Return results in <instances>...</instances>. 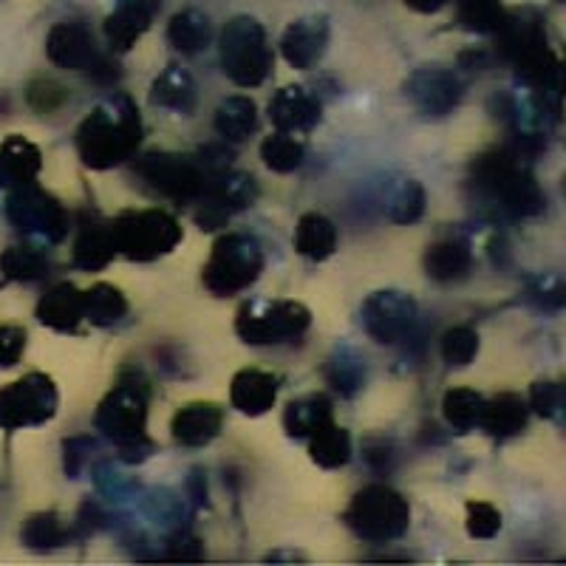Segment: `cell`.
Here are the masks:
<instances>
[{
	"label": "cell",
	"mask_w": 566,
	"mask_h": 566,
	"mask_svg": "<svg viewBox=\"0 0 566 566\" xmlns=\"http://www.w3.org/2000/svg\"><path fill=\"white\" fill-rule=\"evenodd\" d=\"M116 244H114V232L105 224H83L77 241H74V264L80 270H105V266L114 261Z\"/></svg>",
	"instance_id": "obj_27"
},
{
	"label": "cell",
	"mask_w": 566,
	"mask_h": 566,
	"mask_svg": "<svg viewBox=\"0 0 566 566\" xmlns=\"http://www.w3.org/2000/svg\"><path fill=\"white\" fill-rule=\"evenodd\" d=\"M219 54L224 74L241 88H255L270 77L272 49L255 18H232L219 38Z\"/></svg>",
	"instance_id": "obj_3"
},
{
	"label": "cell",
	"mask_w": 566,
	"mask_h": 566,
	"mask_svg": "<svg viewBox=\"0 0 566 566\" xmlns=\"http://www.w3.org/2000/svg\"><path fill=\"white\" fill-rule=\"evenodd\" d=\"M346 524L374 544H388L406 535L411 524V507L397 490L386 484H371L354 495L346 510Z\"/></svg>",
	"instance_id": "obj_5"
},
{
	"label": "cell",
	"mask_w": 566,
	"mask_h": 566,
	"mask_svg": "<svg viewBox=\"0 0 566 566\" xmlns=\"http://www.w3.org/2000/svg\"><path fill=\"white\" fill-rule=\"evenodd\" d=\"M328 45V20L323 14L295 20L281 38L283 60L297 71L315 69L323 60Z\"/></svg>",
	"instance_id": "obj_16"
},
{
	"label": "cell",
	"mask_w": 566,
	"mask_h": 566,
	"mask_svg": "<svg viewBox=\"0 0 566 566\" xmlns=\"http://www.w3.org/2000/svg\"><path fill=\"white\" fill-rule=\"evenodd\" d=\"M468 535L470 538H493L502 530V513L488 502H468Z\"/></svg>",
	"instance_id": "obj_42"
},
{
	"label": "cell",
	"mask_w": 566,
	"mask_h": 566,
	"mask_svg": "<svg viewBox=\"0 0 566 566\" xmlns=\"http://www.w3.org/2000/svg\"><path fill=\"white\" fill-rule=\"evenodd\" d=\"M7 216L20 232L57 244L69 235V216L54 196L34 185L18 187L7 199Z\"/></svg>",
	"instance_id": "obj_11"
},
{
	"label": "cell",
	"mask_w": 566,
	"mask_h": 566,
	"mask_svg": "<svg viewBox=\"0 0 566 566\" xmlns=\"http://www.w3.org/2000/svg\"><path fill=\"white\" fill-rule=\"evenodd\" d=\"M136 176L154 190L174 201H199L210 185V174L201 168L199 156L148 154L136 161Z\"/></svg>",
	"instance_id": "obj_8"
},
{
	"label": "cell",
	"mask_w": 566,
	"mask_h": 566,
	"mask_svg": "<svg viewBox=\"0 0 566 566\" xmlns=\"http://www.w3.org/2000/svg\"><path fill=\"white\" fill-rule=\"evenodd\" d=\"M332 422V402L323 394H312L290 402L283 411V428L292 439H310L321 431L323 424Z\"/></svg>",
	"instance_id": "obj_25"
},
{
	"label": "cell",
	"mask_w": 566,
	"mask_h": 566,
	"mask_svg": "<svg viewBox=\"0 0 566 566\" xmlns=\"http://www.w3.org/2000/svg\"><path fill=\"white\" fill-rule=\"evenodd\" d=\"M221 424H224V413L219 406L212 402H190V406L179 408L174 417V439L187 448H201V444H210L212 439L221 433Z\"/></svg>",
	"instance_id": "obj_19"
},
{
	"label": "cell",
	"mask_w": 566,
	"mask_h": 566,
	"mask_svg": "<svg viewBox=\"0 0 566 566\" xmlns=\"http://www.w3.org/2000/svg\"><path fill=\"white\" fill-rule=\"evenodd\" d=\"M168 547H170L168 558H176V560H199L201 558L199 538H193V535L185 533V530H176V535L170 538Z\"/></svg>",
	"instance_id": "obj_46"
},
{
	"label": "cell",
	"mask_w": 566,
	"mask_h": 566,
	"mask_svg": "<svg viewBox=\"0 0 566 566\" xmlns=\"http://www.w3.org/2000/svg\"><path fill=\"white\" fill-rule=\"evenodd\" d=\"M479 354V335L468 326L448 328L442 335V357L448 366H468Z\"/></svg>",
	"instance_id": "obj_40"
},
{
	"label": "cell",
	"mask_w": 566,
	"mask_h": 566,
	"mask_svg": "<svg viewBox=\"0 0 566 566\" xmlns=\"http://www.w3.org/2000/svg\"><path fill=\"white\" fill-rule=\"evenodd\" d=\"M258 199V181L255 176L239 174V170H224V174L212 176L210 185H207L205 196L199 199V224L207 230H216V227L224 224L232 212L247 210L250 205H255Z\"/></svg>",
	"instance_id": "obj_13"
},
{
	"label": "cell",
	"mask_w": 566,
	"mask_h": 566,
	"mask_svg": "<svg viewBox=\"0 0 566 566\" xmlns=\"http://www.w3.org/2000/svg\"><path fill=\"white\" fill-rule=\"evenodd\" d=\"M168 40L181 54H196L210 43V20L199 9H185L168 23Z\"/></svg>",
	"instance_id": "obj_31"
},
{
	"label": "cell",
	"mask_w": 566,
	"mask_h": 566,
	"mask_svg": "<svg viewBox=\"0 0 566 566\" xmlns=\"http://www.w3.org/2000/svg\"><path fill=\"white\" fill-rule=\"evenodd\" d=\"M457 9L459 23L479 34H495L507 18L499 0H457Z\"/></svg>",
	"instance_id": "obj_37"
},
{
	"label": "cell",
	"mask_w": 566,
	"mask_h": 566,
	"mask_svg": "<svg viewBox=\"0 0 566 566\" xmlns=\"http://www.w3.org/2000/svg\"><path fill=\"white\" fill-rule=\"evenodd\" d=\"M83 312L85 321H91L94 326H114L128 312V301L111 283H97L88 292H83Z\"/></svg>",
	"instance_id": "obj_32"
},
{
	"label": "cell",
	"mask_w": 566,
	"mask_h": 566,
	"mask_svg": "<svg viewBox=\"0 0 566 566\" xmlns=\"http://www.w3.org/2000/svg\"><path fill=\"white\" fill-rule=\"evenodd\" d=\"M161 0H116L114 12L105 18V40L114 52H128L148 32Z\"/></svg>",
	"instance_id": "obj_18"
},
{
	"label": "cell",
	"mask_w": 566,
	"mask_h": 566,
	"mask_svg": "<svg viewBox=\"0 0 566 566\" xmlns=\"http://www.w3.org/2000/svg\"><path fill=\"white\" fill-rule=\"evenodd\" d=\"M258 108L250 97H227L216 108V130L230 142H241L255 130Z\"/></svg>",
	"instance_id": "obj_33"
},
{
	"label": "cell",
	"mask_w": 566,
	"mask_h": 566,
	"mask_svg": "<svg viewBox=\"0 0 566 566\" xmlns=\"http://www.w3.org/2000/svg\"><path fill=\"white\" fill-rule=\"evenodd\" d=\"M91 448V439H71L65 442V470L69 476H77L80 464L85 462V451Z\"/></svg>",
	"instance_id": "obj_48"
},
{
	"label": "cell",
	"mask_w": 566,
	"mask_h": 566,
	"mask_svg": "<svg viewBox=\"0 0 566 566\" xmlns=\"http://www.w3.org/2000/svg\"><path fill=\"white\" fill-rule=\"evenodd\" d=\"M196 99H199L196 80L179 65H168L150 85V103L176 111V114H190L196 108Z\"/></svg>",
	"instance_id": "obj_23"
},
{
	"label": "cell",
	"mask_w": 566,
	"mask_h": 566,
	"mask_svg": "<svg viewBox=\"0 0 566 566\" xmlns=\"http://www.w3.org/2000/svg\"><path fill=\"white\" fill-rule=\"evenodd\" d=\"M406 94L413 108L422 111V114L444 116L462 103L464 85L448 69H419L408 77Z\"/></svg>",
	"instance_id": "obj_15"
},
{
	"label": "cell",
	"mask_w": 566,
	"mask_h": 566,
	"mask_svg": "<svg viewBox=\"0 0 566 566\" xmlns=\"http://www.w3.org/2000/svg\"><path fill=\"white\" fill-rule=\"evenodd\" d=\"M473 181L490 199L499 201L513 219H533L544 212V193L513 150H490L473 161Z\"/></svg>",
	"instance_id": "obj_2"
},
{
	"label": "cell",
	"mask_w": 566,
	"mask_h": 566,
	"mask_svg": "<svg viewBox=\"0 0 566 566\" xmlns=\"http://www.w3.org/2000/svg\"><path fill=\"white\" fill-rule=\"evenodd\" d=\"M310 453L312 462L321 464V468H343L352 459V437H348L346 428L335 424V419H332L315 437H310Z\"/></svg>",
	"instance_id": "obj_30"
},
{
	"label": "cell",
	"mask_w": 566,
	"mask_h": 566,
	"mask_svg": "<svg viewBox=\"0 0 566 566\" xmlns=\"http://www.w3.org/2000/svg\"><path fill=\"white\" fill-rule=\"evenodd\" d=\"M470 270V250L462 241H439L424 252V272L433 281H457Z\"/></svg>",
	"instance_id": "obj_34"
},
{
	"label": "cell",
	"mask_w": 566,
	"mask_h": 566,
	"mask_svg": "<svg viewBox=\"0 0 566 566\" xmlns=\"http://www.w3.org/2000/svg\"><path fill=\"white\" fill-rule=\"evenodd\" d=\"M27 352V332L20 326H0V368H9Z\"/></svg>",
	"instance_id": "obj_45"
},
{
	"label": "cell",
	"mask_w": 566,
	"mask_h": 566,
	"mask_svg": "<svg viewBox=\"0 0 566 566\" xmlns=\"http://www.w3.org/2000/svg\"><path fill=\"white\" fill-rule=\"evenodd\" d=\"M57 413V388L45 374H29L12 386L0 388V428L20 431L43 424Z\"/></svg>",
	"instance_id": "obj_9"
},
{
	"label": "cell",
	"mask_w": 566,
	"mask_h": 566,
	"mask_svg": "<svg viewBox=\"0 0 566 566\" xmlns=\"http://www.w3.org/2000/svg\"><path fill=\"white\" fill-rule=\"evenodd\" d=\"M116 252L130 261H156L168 255L181 241L179 221L165 210H134L123 212L111 224Z\"/></svg>",
	"instance_id": "obj_6"
},
{
	"label": "cell",
	"mask_w": 566,
	"mask_h": 566,
	"mask_svg": "<svg viewBox=\"0 0 566 566\" xmlns=\"http://www.w3.org/2000/svg\"><path fill=\"white\" fill-rule=\"evenodd\" d=\"M0 272L12 281H38L49 272V261L43 252L32 250V247H9L0 255Z\"/></svg>",
	"instance_id": "obj_39"
},
{
	"label": "cell",
	"mask_w": 566,
	"mask_h": 566,
	"mask_svg": "<svg viewBox=\"0 0 566 566\" xmlns=\"http://www.w3.org/2000/svg\"><path fill=\"white\" fill-rule=\"evenodd\" d=\"M527 402L518 394H499L493 399H484L479 424L490 437H515V433H522L527 428Z\"/></svg>",
	"instance_id": "obj_24"
},
{
	"label": "cell",
	"mask_w": 566,
	"mask_h": 566,
	"mask_svg": "<svg viewBox=\"0 0 566 566\" xmlns=\"http://www.w3.org/2000/svg\"><path fill=\"white\" fill-rule=\"evenodd\" d=\"M230 399L244 417H261L275 406L277 380L261 368H244L232 377Z\"/></svg>",
	"instance_id": "obj_20"
},
{
	"label": "cell",
	"mask_w": 566,
	"mask_h": 566,
	"mask_svg": "<svg viewBox=\"0 0 566 566\" xmlns=\"http://www.w3.org/2000/svg\"><path fill=\"white\" fill-rule=\"evenodd\" d=\"M270 119L283 134H306L321 123V99L303 85H283L270 99Z\"/></svg>",
	"instance_id": "obj_17"
},
{
	"label": "cell",
	"mask_w": 566,
	"mask_h": 566,
	"mask_svg": "<svg viewBox=\"0 0 566 566\" xmlns=\"http://www.w3.org/2000/svg\"><path fill=\"white\" fill-rule=\"evenodd\" d=\"M97 428L119 448L148 442V391L136 382H119L99 406Z\"/></svg>",
	"instance_id": "obj_10"
},
{
	"label": "cell",
	"mask_w": 566,
	"mask_h": 566,
	"mask_svg": "<svg viewBox=\"0 0 566 566\" xmlns=\"http://www.w3.org/2000/svg\"><path fill=\"white\" fill-rule=\"evenodd\" d=\"M312 312L295 301H255L239 312L235 332L250 346L297 340L310 328Z\"/></svg>",
	"instance_id": "obj_7"
},
{
	"label": "cell",
	"mask_w": 566,
	"mask_h": 566,
	"mask_svg": "<svg viewBox=\"0 0 566 566\" xmlns=\"http://www.w3.org/2000/svg\"><path fill=\"white\" fill-rule=\"evenodd\" d=\"M530 297H533L538 306H544V310H560L566 301L564 281H560L558 275L538 277V281L533 283V290H530Z\"/></svg>",
	"instance_id": "obj_44"
},
{
	"label": "cell",
	"mask_w": 566,
	"mask_h": 566,
	"mask_svg": "<svg viewBox=\"0 0 566 566\" xmlns=\"http://www.w3.org/2000/svg\"><path fill=\"white\" fill-rule=\"evenodd\" d=\"M65 97H69V94H65L57 83H52V80H38V83L29 85V105H32L34 111H43V114L57 111L60 105L65 103Z\"/></svg>",
	"instance_id": "obj_43"
},
{
	"label": "cell",
	"mask_w": 566,
	"mask_h": 566,
	"mask_svg": "<svg viewBox=\"0 0 566 566\" xmlns=\"http://www.w3.org/2000/svg\"><path fill=\"white\" fill-rule=\"evenodd\" d=\"M326 380L340 397H357L366 386V360L352 346H337L326 363Z\"/></svg>",
	"instance_id": "obj_29"
},
{
	"label": "cell",
	"mask_w": 566,
	"mask_h": 566,
	"mask_svg": "<svg viewBox=\"0 0 566 566\" xmlns=\"http://www.w3.org/2000/svg\"><path fill=\"white\" fill-rule=\"evenodd\" d=\"M264 272V250L252 235L230 232L216 241L205 264V286L212 295L227 297L250 290Z\"/></svg>",
	"instance_id": "obj_4"
},
{
	"label": "cell",
	"mask_w": 566,
	"mask_h": 566,
	"mask_svg": "<svg viewBox=\"0 0 566 566\" xmlns=\"http://www.w3.org/2000/svg\"><path fill=\"white\" fill-rule=\"evenodd\" d=\"M402 3L419 14H437L439 9L448 7V0H402Z\"/></svg>",
	"instance_id": "obj_49"
},
{
	"label": "cell",
	"mask_w": 566,
	"mask_h": 566,
	"mask_svg": "<svg viewBox=\"0 0 566 566\" xmlns=\"http://www.w3.org/2000/svg\"><path fill=\"white\" fill-rule=\"evenodd\" d=\"M38 317L43 326L54 328V332H74L80 321H85L83 292L71 283H60L45 292L43 301L38 303Z\"/></svg>",
	"instance_id": "obj_22"
},
{
	"label": "cell",
	"mask_w": 566,
	"mask_h": 566,
	"mask_svg": "<svg viewBox=\"0 0 566 566\" xmlns=\"http://www.w3.org/2000/svg\"><path fill=\"white\" fill-rule=\"evenodd\" d=\"M424 187L417 179H394L382 193V210L397 224H413L424 212Z\"/></svg>",
	"instance_id": "obj_28"
},
{
	"label": "cell",
	"mask_w": 566,
	"mask_h": 566,
	"mask_svg": "<svg viewBox=\"0 0 566 566\" xmlns=\"http://www.w3.org/2000/svg\"><path fill=\"white\" fill-rule=\"evenodd\" d=\"M360 317L371 340L399 343L406 335H411L413 323H417V301L397 290L374 292L363 303Z\"/></svg>",
	"instance_id": "obj_12"
},
{
	"label": "cell",
	"mask_w": 566,
	"mask_h": 566,
	"mask_svg": "<svg viewBox=\"0 0 566 566\" xmlns=\"http://www.w3.org/2000/svg\"><path fill=\"white\" fill-rule=\"evenodd\" d=\"M40 168H43V156L27 136L12 134L0 145V185H34Z\"/></svg>",
	"instance_id": "obj_21"
},
{
	"label": "cell",
	"mask_w": 566,
	"mask_h": 566,
	"mask_svg": "<svg viewBox=\"0 0 566 566\" xmlns=\"http://www.w3.org/2000/svg\"><path fill=\"white\" fill-rule=\"evenodd\" d=\"M484 399L482 394H476L473 388H451L442 399V413L444 422L457 428V431H470L476 428L479 419H482Z\"/></svg>",
	"instance_id": "obj_36"
},
{
	"label": "cell",
	"mask_w": 566,
	"mask_h": 566,
	"mask_svg": "<svg viewBox=\"0 0 566 566\" xmlns=\"http://www.w3.org/2000/svg\"><path fill=\"white\" fill-rule=\"evenodd\" d=\"M337 247L335 224L321 212H306L295 227V250L310 261H326Z\"/></svg>",
	"instance_id": "obj_26"
},
{
	"label": "cell",
	"mask_w": 566,
	"mask_h": 566,
	"mask_svg": "<svg viewBox=\"0 0 566 566\" xmlns=\"http://www.w3.org/2000/svg\"><path fill=\"white\" fill-rule=\"evenodd\" d=\"M566 406V394L560 382H535L530 391V408L544 419H560Z\"/></svg>",
	"instance_id": "obj_41"
},
{
	"label": "cell",
	"mask_w": 566,
	"mask_h": 566,
	"mask_svg": "<svg viewBox=\"0 0 566 566\" xmlns=\"http://www.w3.org/2000/svg\"><path fill=\"white\" fill-rule=\"evenodd\" d=\"M142 142V119L125 94L105 99L91 111L77 130L80 159L94 170H108L134 156Z\"/></svg>",
	"instance_id": "obj_1"
},
{
	"label": "cell",
	"mask_w": 566,
	"mask_h": 566,
	"mask_svg": "<svg viewBox=\"0 0 566 566\" xmlns=\"http://www.w3.org/2000/svg\"><path fill=\"white\" fill-rule=\"evenodd\" d=\"M303 156H306V148H303L301 139H295V134L277 130V134L266 136L261 142V159L275 174H292V170H297L303 165Z\"/></svg>",
	"instance_id": "obj_35"
},
{
	"label": "cell",
	"mask_w": 566,
	"mask_h": 566,
	"mask_svg": "<svg viewBox=\"0 0 566 566\" xmlns=\"http://www.w3.org/2000/svg\"><path fill=\"white\" fill-rule=\"evenodd\" d=\"M366 462L371 464L377 473H388V470L394 468V448L388 442L366 444Z\"/></svg>",
	"instance_id": "obj_47"
},
{
	"label": "cell",
	"mask_w": 566,
	"mask_h": 566,
	"mask_svg": "<svg viewBox=\"0 0 566 566\" xmlns=\"http://www.w3.org/2000/svg\"><path fill=\"white\" fill-rule=\"evenodd\" d=\"M69 541V530L60 522V515L54 513H38L23 524V544L34 553H45V549H57Z\"/></svg>",
	"instance_id": "obj_38"
},
{
	"label": "cell",
	"mask_w": 566,
	"mask_h": 566,
	"mask_svg": "<svg viewBox=\"0 0 566 566\" xmlns=\"http://www.w3.org/2000/svg\"><path fill=\"white\" fill-rule=\"evenodd\" d=\"M45 54L54 65L69 71H91V74H105L111 77V63L99 54L94 34L74 20H65L49 32L45 38Z\"/></svg>",
	"instance_id": "obj_14"
}]
</instances>
